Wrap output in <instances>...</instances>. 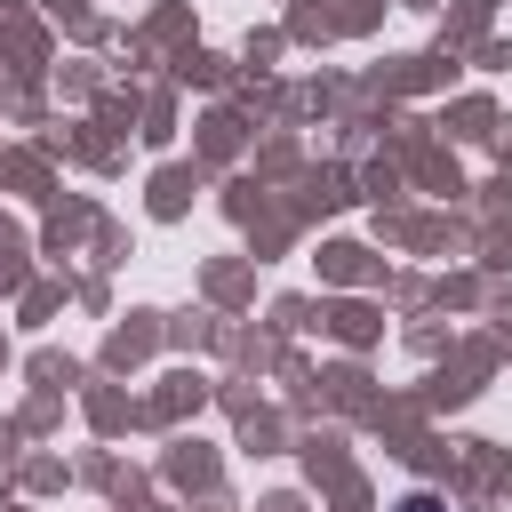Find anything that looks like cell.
I'll return each instance as SVG.
<instances>
[{"mask_svg": "<svg viewBox=\"0 0 512 512\" xmlns=\"http://www.w3.org/2000/svg\"><path fill=\"white\" fill-rule=\"evenodd\" d=\"M400 512H440V504H432V496H408V504H400Z\"/></svg>", "mask_w": 512, "mask_h": 512, "instance_id": "obj_1", "label": "cell"}]
</instances>
